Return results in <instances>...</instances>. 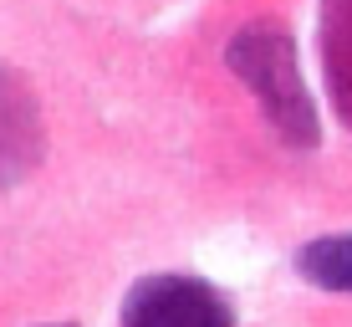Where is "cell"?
<instances>
[{
    "label": "cell",
    "mask_w": 352,
    "mask_h": 327,
    "mask_svg": "<svg viewBox=\"0 0 352 327\" xmlns=\"http://www.w3.org/2000/svg\"><path fill=\"white\" fill-rule=\"evenodd\" d=\"M123 327H235V317L210 282L143 276L123 302Z\"/></svg>",
    "instance_id": "cell-2"
},
{
    "label": "cell",
    "mask_w": 352,
    "mask_h": 327,
    "mask_svg": "<svg viewBox=\"0 0 352 327\" xmlns=\"http://www.w3.org/2000/svg\"><path fill=\"white\" fill-rule=\"evenodd\" d=\"M225 56H230V72L261 98L271 128L281 133L286 143L311 149V143L322 138L317 107H311V92H307L301 67H296V46H291V36L276 26V21H256V26L235 31Z\"/></svg>",
    "instance_id": "cell-1"
},
{
    "label": "cell",
    "mask_w": 352,
    "mask_h": 327,
    "mask_svg": "<svg viewBox=\"0 0 352 327\" xmlns=\"http://www.w3.org/2000/svg\"><path fill=\"white\" fill-rule=\"evenodd\" d=\"M41 159V113L26 82L0 67V189L26 179Z\"/></svg>",
    "instance_id": "cell-3"
},
{
    "label": "cell",
    "mask_w": 352,
    "mask_h": 327,
    "mask_svg": "<svg viewBox=\"0 0 352 327\" xmlns=\"http://www.w3.org/2000/svg\"><path fill=\"white\" fill-rule=\"evenodd\" d=\"M296 271L322 292H347L352 297V235H322L311 246H301Z\"/></svg>",
    "instance_id": "cell-5"
},
{
    "label": "cell",
    "mask_w": 352,
    "mask_h": 327,
    "mask_svg": "<svg viewBox=\"0 0 352 327\" xmlns=\"http://www.w3.org/2000/svg\"><path fill=\"white\" fill-rule=\"evenodd\" d=\"M327 36V72H332V98L352 123V0H327L322 16Z\"/></svg>",
    "instance_id": "cell-4"
}]
</instances>
